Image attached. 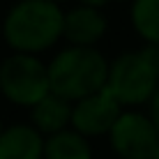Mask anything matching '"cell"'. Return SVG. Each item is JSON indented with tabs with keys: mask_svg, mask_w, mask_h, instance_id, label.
Instances as JSON below:
<instances>
[{
	"mask_svg": "<svg viewBox=\"0 0 159 159\" xmlns=\"http://www.w3.org/2000/svg\"><path fill=\"white\" fill-rule=\"evenodd\" d=\"M108 134L122 159H152L159 148V131L143 113H120Z\"/></svg>",
	"mask_w": 159,
	"mask_h": 159,
	"instance_id": "obj_5",
	"label": "cell"
},
{
	"mask_svg": "<svg viewBox=\"0 0 159 159\" xmlns=\"http://www.w3.org/2000/svg\"><path fill=\"white\" fill-rule=\"evenodd\" d=\"M152 159H159V148H157V152H155V157H152Z\"/></svg>",
	"mask_w": 159,
	"mask_h": 159,
	"instance_id": "obj_14",
	"label": "cell"
},
{
	"mask_svg": "<svg viewBox=\"0 0 159 159\" xmlns=\"http://www.w3.org/2000/svg\"><path fill=\"white\" fill-rule=\"evenodd\" d=\"M44 141L39 131L16 125L7 131H0V159H42Z\"/></svg>",
	"mask_w": 159,
	"mask_h": 159,
	"instance_id": "obj_8",
	"label": "cell"
},
{
	"mask_svg": "<svg viewBox=\"0 0 159 159\" xmlns=\"http://www.w3.org/2000/svg\"><path fill=\"white\" fill-rule=\"evenodd\" d=\"M51 2H56V0H51Z\"/></svg>",
	"mask_w": 159,
	"mask_h": 159,
	"instance_id": "obj_15",
	"label": "cell"
},
{
	"mask_svg": "<svg viewBox=\"0 0 159 159\" xmlns=\"http://www.w3.org/2000/svg\"><path fill=\"white\" fill-rule=\"evenodd\" d=\"M106 88L111 95L127 106L148 102L159 88V72L148 62L143 51L139 53H122L108 67Z\"/></svg>",
	"mask_w": 159,
	"mask_h": 159,
	"instance_id": "obj_3",
	"label": "cell"
},
{
	"mask_svg": "<svg viewBox=\"0 0 159 159\" xmlns=\"http://www.w3.org/2000/svg\"><path fill=\"white\" fill-rule=\"evenodd\" d=\"M0 90L14 104L35 106L51 92L48 69L28 53H16L0 67Z\"/></svg>",
	"mask_w": 159,
	"mask_h": 159,
	"instance_id": "obj_4",
	"label": "cell"
},
{
	"mask_svg": "<svg viewBox=\"0 0 159 159\" xmlns=\"http://www.w3.org/2000/svg\"><path fill=\"white\" fill-rule=\"evenodd\" d=\"M106 30V19L97 12V7H76L69 14H65L62 35L74 46H92L97 39H102Z\"/></svg>",
	"mask_w": 159,
	"mask_h": 159,
	"instance_id": "obj_7",
	"label": "cell"
},
{
	"mask_svg": "<svg viewBox=\"0 0 159 159\" xmlns=\"http://www.w3.org/2000/svg\"><path fill=\"white\" fill-rule=\"evenodd\" d=\"M65 14L51 0H21L5 19V39L21 53L53 46L62 35Z\"/></svg>",
	"mask_w": 159,
	"mask_h": 159,
	"instance_id": "obj_2",
	"label": "cell"
},
{
	"mask_svg": "<svg viewBox=\"0 0 159 159\" xmlns=\"http://www.w3.org/2000/svg\"><path fill=\"white\" fill-rule=\"evenodd\" d=\"M44 157L46 159H92L85 136L67 129L48 136V141L44 143Z\"/></svg>",
	"mask_w": 159,
	"mask_h": 159,
	"instance_id": "obj_10",
	"label": "cell"
},
{
	"mask_svg": "<svg viewBox=\"0 0 159 159\" xmlns=\"http://www.w3.org/2000/svg\"><path fill=\"white\" fill-rule=\"evenodd\" d=\"M72 104L62 97L48 92L44 99H39L32 106V122H35L37 131L53 136L58 131H65L69 122H72Z\"/></svg>",
	"mask_w": 159,
	"mask_h": 159,
	"instance_id": "obj_9",
	"label": "cell"
},
{
	"mask_svg": "<svg viewBox=\"0 0 159 159\" xmlns=\"http://www.w3.org/2000/svg\"><path fill=\"white\" fill-rule=\"evenodd\" d=\"M131 23L148 44H159V0H134Z\"/></svg>",
	"mask_w": 159,
	"mask_h": 159,
	"instance_id": "obj_11",
	"label": "cell"
},
{
	"mask_svg": "<svg viewBox=\"0 0 159 159\" xmlns=\"http://www.w3.org/2000/svg\"><path fill=\"white\" fill-rule=\"evenodd\" d=\"M120 113V102L104 85L99 92L81 99L72 108V127L81 136H99L111 131Z\"/></svg>",
	"mask_w": 159,
	"mask_h": 159,
	"instance_id": "obj_6",
	"label": "cell"
},
{
	"mask_svg": "<svg viewBox=\"0 0 159 159\" xmlns=\"http://www.w3.org/2000/svg\"><path fill=\"white\" fill-rule=\"evenodd\" d=\"M150 120H152V125L157 127L159 131V88H157V92L150 97Z\"/></svg>",
	"mask_w": 159,
	"mask_h": 159,
	"instance_id": "obj_12",
	"label": "cell"
},
{
	"mask_svg": "<svg viewBox=\"0 0 159 159\" xmlns=\"http://www.w3.org/2000/svg\"><path fill=\"white\" fill-rule=\"evenodd\" d=\"M48 83L51 92L67 102H81L99 92L106 85L108 65L99 51L92 46L65 48L48 65Z\"/></svg>",
	"mask_w": 159,
	"mask_h": 159,
	"instance_id": "obj_1",
	"label": "cell"
},
{
	"mask_svg": "<svg viewBox=\"0 0 159 159\" xmlns=\"http://www.w3.org/2000/svg\"><path fill=\"white\" fill-rule=\"evenodd\" d=\"M88 7H99V5H106V2H118V0H83Z\"/></svg>",
	"mask_w": 159,
	"mask_h": 159,
	"instance_id": "obj_13",
	"label": "cell"
}]
</instances>
